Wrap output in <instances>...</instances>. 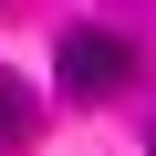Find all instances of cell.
<instances>
[{"label":"cell","instance_id":"6da1fadb","mask_svg":"<svg viewBox=\"0 0 156 156\" xmlns=\"http://www.w3.org/2000/svg\"><path fill=\"white\" fill-rule=\"evenodd\" d=\"M52 83H62L73 104H104V94H125V83H135V42H125V31H62V52H52Z\"/></svg>","mask_w":156,"mask_h":156},{"label":"cell","instance_id":"7a4b0ae2","mask_svg":"<svg viewBox=\"0 0 156 156\" xmlns=\"http://www.w3.org/2000/svg\"><path fill=\"white\" fill-rule=\"evenodd\" d=\"M31 115H42V104H31V83H21V73H0V146H21V135H31Z\"/></svg>","mask_w":156,"mask_h":156},{"label":"cell","instance_id":"3957f363","mask_svg":"<svg viewBox=\"0 0 156 156\" xmlns=\"http://www.w3.org/2000/svg\"><path fill=\"white\" fill-rule=\"evenodd\" d=\"M146 156H156V125H146Z\"/></svg>","mask_w":156,"mask_h":156}]
</instances>
